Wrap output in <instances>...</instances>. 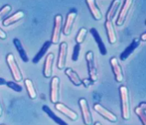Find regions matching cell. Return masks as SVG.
<instances>
[{
    "instance_id": "1",
    "label": "cell",
    "mask_w": 146,
    "mask_h": 125,
    "mask_svg": "<svg viewBox=\"0 0 146 125\" xmlns=\"http://www.w3.org/2000/svg\"><path fill=\"white\" fill-rule=\"evenodd\" d=\"M119 92L122 118L124 120H129L131 119V101L129 89L125 85H121L119 88Z\"/></svg>"
},
{
    "instance_id": "2",
    "label": "cell",
    "mask_w": 146,
    "mask_h": 125,
    "mask_svg": "<svg viewBox=\"0 0 146 125\" xmlns=\"http://www.w3.org/2000/svg\"><path fill=\"white\" fill-rule=\"evenodd\" d=\"M6 62H7V65L10 70L13 80H15L16 82L22 81L23 80V75H22L21 69L19 67L17 62L16 61L15 57L12 53H9L6 56Z\"/></svg>"
},
{
    "instance_id": "3",
    "label": "cell",
    "mask_w": 146,
    "mask_h": 125,
    "mask_svg": "<svg viewBox=\"0 0 146 125\" xmlns=\"http://www.w3.org/2000/svg\"><path fill=\"white\" fill-rule=\"evenodd\" d=\"M85 59H86L87 65H88L89 78L94 83H96L98 79V70H97L96 62H95V57H94V53L92 51L87 52L86 55H85Z\"/></svg>"
},
{
    "instance_id": "4",
    "label": "cell",
    "mask_w": 146,
    "mask_h": 125,
    "mask_svg": "<svg viewBox=\"0 0 146 125\" xmlns=\"http://www.w3.org/2000/svg\"><path fill=\"white\" fill-rule=\"evenodd\" d=\"M63 16L61 14H57L54 19V27L52 34V39L50 42L52 44L57 45L60 41L61 31L63 29Z\"/></svg>"
},
{
    "instance_id": "5",
    "label": "cell",
    "mask_w": 146,
    "mask_h": 125,
    "mask_svg": "<svg viewBox=\"0 0 146 125\" xmlns=\"http://www.w3.org/2000/svg\"><path fill=\"white\" fill-rule=\"evenodd\" d=\"M79 106L81 108V114H82V118H83V122L85 125H92L93 124V117L92 114L90 111L88 103L85 98H81L79 99Z\"/></svg>"
},
{
    "instance_id": "6",
    "label": "cell",
    "mask_w": 146,
    "mask_h": 125,
    "mask_svg": "<svg viewBox=\"0 0 146 125\" xmlns=\"http://www.w3.org/2000/svg\"><path fill=\"white\" fill-rule=\"evenodd\" d=\"M60 80L58 77H53L50 83V100L52 103L56 104L60 100Z\"/></svg>"
},
{
    "instance_id": "7",
    "label": "cell",
    "mask_w": 146,
    "mask_h": 125,
    "mask_svg": "<svg viewBox=\"0 0 146 125\" xmlns=\"http://www.w3.org/2000/svg\"><path fill=\"white\" fill-rule=\"evenodd\" d=\"M93 109L96 111V113H98L100 116H102L103 118L106 120H107L109 121H110L111 123H116L118 120L117 116L115 115L114 113H113L111 111L108 110L106 108H105L104 106H102L101 104L99 103H96L93 106Z\"/></svg>"
},
{
    "instance_id": "8",
    "label": "cell",
    "mask_w": 146,
    "mask_h": 125,
    "mask_svg": "<svg viewBox=\"0 0 146 125\" xmlns=\"http://www.w3.org/2000/svg\"><path fill=\"white\" fill-rule=\"evenodd\" d=\"M68 52V45L66 42H62L60 45V50L58 53L57 60V67L59 70H63L65 68L66 63V57Z\"/></svg>"
},
{
    "instance_id": "9",
    "label": "cell",
    "mask_w": 146,
    "mask_h": 125,
    "mask_svg": "<svg viewBox=\"0 0 146 125\" xmlns=\"http://www.w3.org/2000/svg\"><path fill=\"white\" fill-rule=\"evenodd\" d=\"M133 3H134V2L132 0H125L123 2V5L122 8L120 9L118 18L116 20V24L117 26H122L125 23L127 17L128 15L130 9H131V6H132Z\"/></svg>"
},
{
    "instance_id": "10",
    "label": "cell",
    "mask_w": 146,
    "mask_h": 125,
    "mask_svg": "<svg viewBox=\"0 0 146 125\" xmlns=\"http://www.w3.org/2000/svg\"><path fill=\"white\" fill-rule=\"evenodd\" d=\"M110 64L113 72L115 75V79L117 83H121L123 80V73L122 66L119 64V61L116 57H112L110 59Z\"/></svg>"
},
{
    "instance_id": "11",
    "label": "cell",
    "mask_w": 146,
    "mask_h": 125,
    "mask_svg": "<svg viewBox=\"0 0 146 125\" xmlns=\"http://www.w3.org/2000/svg\"><path fill=\"white\" fill-rule=\"evenodd\" d=\"M55 108L56 110H58L59 112L61 113H63V115H65L66 116H67L69 119H70L72 121H76L78 119V113L74 112V110H72L71 109H70L67 107L66 106L61 103V102H57L55 104Z\"/></svg>"
},
{
    "instance_id": "12",
    "label": "cell",
    "mask_w": 146,
    "mask_h": 125,
    "mask_svg": "<svg viewBox=\"0 0 146 125\" xmlns=\"http://www.w3.org/2000/svg\"><path fill=\"white\" fill-rule=\"evenodd\" d=\"M77 16H78L77 12H73V11H70L67 14L65 24L63 27V33L64 35L69 36L70 35L72 28H73V25H74V23Z\"/></svg>"
},
{
    "instance_id": "13",
    "label": "cell",
    "mask_w": 146,
    "mask_h": 125,
    "mask_svg": "<svg viewBox=\"0 0 146 125\" xmlns=\"http://www.w3.org/2000/svg\"><path fill=\"white\" fill-rule=\"evenodd\" d=\"M55 56L53 53H48L45 58L43 69V75L45 78H50L52 75L53 62Z\"/></svg>"
},
{
    "instance_id": "14",
    "label": "cell",
    "mask_w": 146,
    "mask_h": 125,
    "mask_svg": "<svg viewBox=\"0 0 146 125\" xmlns=\"http://www.w3.org/2000/svg\"><path fill=\"white\" fill-rule=\"evenodd\" d=\"M86 4L88 9H89L90 12L92 13L93 18L96 21H100L102 18V14L101 10L99 9V8L97 6L96 1L94 0H88L86 1Z\"/></svg>"
},
{
    "instance_id": "15",
    "label": "cell",
    "mask_w": 146,
    "mask_h": 125,
    "mask_svg": "<svg viewBox=\"0 0 146 125\" xmlns=\"http://www.w3.org/2000/svg\"><path fill=\"white\" fill-rule=\"evenodd\" d=\"M24 12L22 10H18L17 12H16L15 13H13V15H11L9 17L4 19L3 21V25L4 27H8L9 25H11L13 24H15L18 21H20L24 17Z\"/></svg>"
},
{
    "instance_id": "16",
    "label": "cell",
    "mask_w": 146,
    "mask_h": 125,
    "mask_svg": "<svg viewBox=\"0 0 146 125\" xmlns=\"http://www.w3.org/2000/svg\"><path fill=\"white\" fill-rule=\"evenodd\" d=\"M105 27L107 33L108 39L111 45H113L116 42V34L114 28V25L113 24V21H107L105 22Z\"/></svg>"
},
{
    "instance_id": "17",
    "label": "cell",
    "mask_w": 146,
    "mask_h": 125,
    "mask_svg": "<svg viewBox=\"0 0 146 125\" xmlns=\"http://www.w3.org/2000/svg\"><path fill=\"white\" fill-rule=\"evenodd\" d=\"M90 32H91V34H92L93 37H94V39L96 40V43L98 44V49H99V50H100L101 54H102L103 56L106 55V53H107L106 48L105 46L104 42L102 41V39L100 35L98 34V31L96 30V28L93 27V28H92V29L90 30Z\"/></svg>"
},
{
    "instance_id": "18",
    "label": "cell",
    "mask_w": 146,
    "mask_h": 125,
    "mask_svg": "<svg viewBox=\"0 0 146 125\" xmlns=\"http://www.w3.org/2000/svg\"><path fill=\"white\" fill-rule=\"evenodd\" d=\"M139 42H140L139 39H137V38L134 39V40H133V42H131V45H129L128 47L125 50H124V52L120 55V59H121V60L124 61V60H127V59L129 57V56L131 55L132 53H133V52H134V51L135 50L137 47H138V45H139Z\"/></svg>"
},
{
    "instance_id": "19",
    "label": "cell",
    "mask_w": 146,
    "mask_h": 125,
    "mask_svg": "<svg viewBox=\"0 0 146 125\" xmlns=\"http://www.w3.org/2000/svg\"><path fill=\"white\" fill-rule=\"evenodd\" d=\"M65 74L75 86H80L82 84V80L81 79V78L72 68L66 69Z\"/></svg>"
},
{
    "instance_id": "20",
    "label": "cell",
    "mask_w": 146,
    "mask_h": 125,
    "mask_svg": "<svg viewBox=\"0 0 146 125\" xmlns=\"http://www.w3.org/2000/svg\"><path fill=\"white\" fill-rule=\"evenodd\" d=\"M121 2L119 0H114L111 3L110 8L108 9L107 13H106V21H113V19L116 15L117 9L119 8Z\"/></svg>"
},
{
    "instance_id": "21",
    "label": "cell",
    "mask_w": 146,
    "mask_h": 125,
    "mask_svg": "<svg viewBox=\"0 0 146 125\" xmlns=\"http://www.w3.org/2000/svg\"><path fill=\"white\" fill-rule=\"evenodd\" d=\"M134 112L140 119L142 125H146V103L141 102L135 108Z\"/></svg>"
},
{
    "instance_id": "22",
    "label": "cell",
    "mask_w": 146,
    "mask_h": 125,
    "mask_svg": "<svg viewBox=\"0 0 146 125\" xmlns=\"http://www.w3.org/2000/svg\"><path fill=\"white\" fill-rule=\"evenodd\" d=\"M24 85L26 87V90H27V94L29 95L31 99H36L38 97V94H37V91H36L35 85L33 84V81L31 79H25L24 80Z\"/></svg>"
},
{
    "instance_id": "23",
    "label": "cell",
    "mask_w": 146,
    "mask_h": 125,
    "mask_svg": "<svg viewBox=\"0 0 146 125\" xmlns=\"http://www.w3.org/2000/svg\"><path fill=\"white\" fill-rule=\"evenodd\" d=\"M42 110L45 112L47 115H48L49 117H50L51 119L52 120H54L55 122L57 124L59 125H68L67 124V123L65 122L63 120H62L61 118H60L59 116H57L55 113H54V112L52 111V110H51L50 108L48 107V106H42Z\"/></svg>"
},
{
    "instance_id": "24",
    "label": "cell",
    "mask_w": 146,
    "mask_h": 125,
    "mask_svg": "<svg viewBox=\"0 0 146 125\" xmlns=\"http://www.w3.org/2000/svg\"><path fill=\"white\" fill-rule=\"evenodd\" d=\"M13 44L15 45L16 49H17L18 53H19L20 57H21V60H23L24 62H28L29 61V58L27 57V53H26V51L24 50V49L23 47L22 44H21V41L18 39H13Z\"/></svg>"
},
{
    "instance_id": "25",
    "label": "cell",
    "mask_w": 146,
    "mask_h": 125,
    "mask_svg": "<svg viewBox=\"0 0 146 125\" xmlns=\"http://www.w3.org/2000/svg\"><path fill=\"white\" fill-rule=\"evenodd\" d=\"M52 45V42L50 41H48L44 43V45H42V49H40L38 53L36 54V56L35 57V58L33 59V62L34 63H38V62L42 60V58L45 55L46 52L48 50V49L50 48V46Z\"/></svg>"
},
{
    "instance_id": "26",
    "label": "cell",
    "mask_w": 146,
    "mask_h": 125,
    "mask_svg": "<svg viewBox=\"0 0 146 125\" xmlns=\"http://www.w3.org/2000/svg\"><path fill=\"white\" fill-rule=\"evenodd\" d=\"M87 34H88V30H87L85 27H81V29L78 31V35L76 36V39H75V41L77 42V44L78 45H81L83 43V42L84 41V39L86 38Z\"/></svg>"
},
{
    "instance_id": "27",
    "label": "cell",
    "mask_w": 146,
    "mask_h": 125,
    "mask_svg": "<svg viewBox=\"0 0 146 125\" xmlns=\"http://www.w3.org/2000/svg\"><path fill=\"white\" fill-rule=\"evenodd\" d=\"M12 10V6L10 5H5L3 8L0 9V21H3V19L6 17Z\"/></svg>"
},
{
    "instance_id": "28",
    "label": "cell",
    "mask_w": 146,
    "mask_h": 125,
    "mask_svg": "<svg viewBox=\"0 0 146 125\" xmlns=\"http://www.w3.org/2000/svg\"><path fill=\"white\" fill-rule=\"evenodd\" d=\"M6 85L9 87L10 89L15 91L16 92H22V87L19 85L17 83L13 81H6Z\"/></svg>"
},
{
    "instance_id": "29",
    "label": "cell",
    "mask_w": 146,
    "mask_h": 125,
    "mask_svg": "<svg viewBox=\"0 0 146 125\" xmlns=\"http://www.w3.org/2000/svg\"><path fill=\"white\" fill-rule=\"evenodd\" d=\"M80 49H81V45H78V44H77L74 48V53H73L72 59L74 62L78 60V57H79V54H80Z\"/></svg>"
},
{
    "instance_id": "30",
    "label": "cell",
    "mask_w": 146,
    "mask_h": 125,
    "mask_svg": "<svg viewBox=\"0 0 146 125\" xmlns=\"http://www.w3.org/2000/svg\"><path fill=\"white\" fill-rule=\"evenodd\" d=\"M93 84H94V82H93L92 80H91L90 78H87V79H84V80H82V84H83L85 88H88V87L92 86Z\"/></svg>"
},
{
    "instance_id": "31",
    "label": "cell",
    "mask_w": 146,
    "mask_h": 125,
    "mask_svg": "<svg viewBox=\"0 0 146 125\" xmlns=\"http://www.w3.org/2000/svg\"><path fill=\"white\" fill-rule=\"evenodd\" d=\"M7 38V35H6V33L0 27V39H2V40H5V39Z\"/></svg>"
},
{
    "instance_id": "32",
    "label": "cell",
    "mask_w": 146,
    "mask_h": 125,
    "mask_svg": "<svg viewBox=\"0 0 146 125\" xmlns=\"http://www.w3.org/2000/svg\"><path fill=\"white\" fill-rule=\"evenodd\" d=\"M140 40H141L142 42H145L146 41V33H143L141 36Z\"/></svg>"
},
{
    "instance_id": "33",
    "label": "cell",
    "mask_w": 146,
    "mask_h": 125,
    "mask_svg": "<svg viewBox=\"0 0 146 125\" xmlns=\"http://www.w3.org/2000/svg\"><path fill=\"white\" fill-rule=\"evenodd\" d=\"M4 84H6V81L5 79L0 78V85H4Z\"/></svg>"
},
{
    "instance_id": "34",
    "label": "cell",
    "mask_w": 146,
    "mask_h": 125,
    "mask_svg": "<svg viewBox=\"0 0 146 125\" xmlns=\"http://www.w3.org/2000/svg\"><path fill=\"white\" fill-rule=\"evenodd\" d=\"M3 106H2V104H1V101H0V117L3 116Z\"/></svg>"
},
{
    "instance_id": "35",
    "label": "cell",
    "mask_w": 146,
    "mask_h": 125,
    "mask_svg": "<svg viewBox=\"0 0 146 125\" xmlns=\"http://www.w3.org/2000/svg\"><path fill=\"white\" fill-rule=\"evenodd\" d=\"M94 125H102V124L100 122H96L94 124Z\"/></svg>"
},
{
    "instance_id": "36",
    "label": "cell",
    "mask_w": 146,
    "mask_h": 125,
    "mask_svg": "<svg viewBox=\"0 0 146 125\" xmlns=\"http://www.w3.org/2000/svg\"><path fill=\"white\" fill-rule=\"evenodd\" d=\"M0 125H5V124H0Z\"/></svg>"
}]
</instances>
